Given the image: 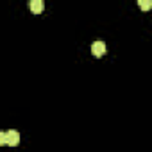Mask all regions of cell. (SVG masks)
Listing matches in <instances>:
<instances>
[{"mask_svg":"<svg viewBox=\"0 0 152 152\" xmlns=\"http://www.w3.org/2000/svg\"><path fill=\"white\" fill-rule=\"evenodd\" d=\"M18 143H20V132H18V131H9V132H6V145L16 147Z\"/></svg>","mask_w":152,"mask_h":152,"instance_id":"cell-1","label":"cell"},{"mask_svg":"<svg viewBox=\"0 0 152 152\" xmlns=\"http://www.w3.org/2000/svg\"><path fill=\"white\" fill-rule=\"evenodd\" d=\"M6 145V132H0V147Z\"/></svg>","mask_w":152,"mask_h":152,"instance_id":"cell-5","label":"cell"},{"mask_svg":"<svg viewBox=\"0 0 152 152\" xmlns=\"http://www.w3.org/2000/svg\"><path fill=\"white\" fill-rule=\"evenodd\" d=\"M150 6H152V2H150V0H140V7L141 9H150Z\"/></svg>","mask_w":152,"mask_h":152,"instance_id":"cell-4","label":"cell"},{"mask_svg":"<svg viewBox=\"0 0 152 152\" xmlns=\"http://www.w3.org/2000/svg\"><path fill=\"white\" fill-rule=\"evenodd\" d=\"M91 52H93L95 57L104 56V54H106V43H104V41H95V43L91 45Z\"/></svg>","mask_w":152,"mask_h":152,"instance_id":"cell-2","label":"cell"},{"mask_svg":"<svg viewBox=\"0 0 152 152\" xmlns=\"http://www.w3.org/2000/svg\"><path fill=\"white\" fill-rule=\"evenodd\" d=\"M43 7H45L43 0H31V11H32L34 15H39V13L43 11Z\"/></svg>","mask_w":152,"mask_h":152,"instance_id":"cell-3","label":"cell"}]
</instances>
